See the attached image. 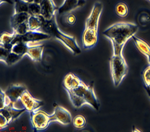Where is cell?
I'll use <instances>...</instances> for the list:
<instances>
[{"instance_id":"6da1fadb","label":"cell","mask_w":150,"mask_h":132,"mask_svg":"<svg viewBox=\"0 0 150 132\" xmlns=\"http://www.w3.org/2000/svg\"><path fill=\"white\" fill-rule=\"evenodd\" d=\"M139 27L131 22H119L109 27L103 32L112 43L113 54H122L125 44L138 31Z\"/></svg>"},{"instance_id":"7a4b0ae2","label":"cell","mask_w":150,"mask_h":132,"mask_svg":"<svg viewBox=\"0 0 150 132\" xmlns=\"http://www.w3.org/2000/svg\"><path fill=\"white\" fill-rule=\"evenodd\" d=\"M102 10V3L96 2L86 20L85 29L82 34L83 47L85 49L93 48L98 42V26Z\"/></svg>"},{"instance_id":"3957f363","label":"cell","mask_w":150,"mask_h":132,"mask_svg":"<svg viewBox=\"0 0 150 132\" xmlns=\"http://www.w3.org/2000/svg\"><path fill=\"white\" fill-rule=\"evenodd\" d=\"M41 31L47 33L51 37L58 39L74 55H79L81 53V49L75 37L66 34L59 30L55 16L51 20L46 21Z\"/></svg>"},{"instance_id":"277c9868","label":"cell","mask_w":150,"mask_h":132,"mask_svg":"<svg viewBox=\"0 0 150 132\" xmlns=\"http://www.w3.org/2000/svg\"><path fill=\"white\" fill-rule=\"evenodd\" d=\"M114 85L117 87L128 73V66L123 54H113L110 61Z\"/></svg>"},{"instance_id":"5b68a950","label":"cell","mask_w":150,"mask_h":132,"mask_svg":"<svg viewBox=\"0 0 150 132\" xmlns=\"http://www.w3.org/2000/svg\"><path fill=\"white\" fill-rule=\"evenodd\" d=\"M31 120L33 127L37 131L45 130L51 122L57 121L54 113L49 115L45 111L38 110L31 112Z\"/></svg>"},{"instance_id":"8992f818","label":"cell","mask_w":150,"mask_h":132,"mask_svg":"<svg viewBox=\"0 0 150 132\" xmlns=\"http://www.w3.org/2000/svg\"><path fill=\"white\" fill-rule=\"evenodd\" d=\"M51 36L47 33L41 31H29L25 34L23 36H19L16 34L12 45H13L16 43L23 42L27 44L38 42L42 41L47 40L51 38Z\"/></svg>"},{"instance_id":"52a82bcc","label":"cell","mask_w":150,"mask_h":132,"mask_svg":"<svg viewBox=\"0 0 150 132\" xmlns=\"http://www.w3.org/2000/svg\"><path fill=\"white\" fill-rule=\"evenodd\" d=\"M88 88V86L82 81L81 84L73 90H66L69 94L70 100L75 107L80 108L86 104L83 96Z\"/></svg>"},{"instance_id":"ba28073f","label":"cell","mask_w":150,"mask_h":132,"mask_svg":"<svg viewBox=\"0 0 150 132\" xmlns=\"http://www.w3.org/2000/svg\"><path fill=\"white\" fill-rule=\"evenodd\" d=\"M20 100L26 111L30 112L37 110L44 104L43 101L38 100L33 97L27 90L22 94Z\"/></svg>"},{"instance_id":"9c48e42d","label":"cell","mask_w":150,"mask_h":132,"mask_svg":"<svg viewBox=\"0 0 150 132\" xmlns=\"http://www.w3.org/2000/svg\"><path fill=\"white\" fill-rule=\"evenodd\" d=\"M40 5L41 8V15L43 16L46 21L51 20L55 16L57 7L53 0H42Z\"/></svg>"},{"instance_id":"30bf717a","label":"cell","mask_w":150,"mask_h":132,"mask_svg":"<svg viewBox=\"0 0 150 132\" xmlns=\"http://www.w3.org/2000/svg\"><path fill=\"white\" fill-rule=\"evenodd\" d=\"M26 90V87L24 85H11L6 91L5 93L11 102L15 103L20 98L22 94Z\"/></svg>"},{"instance_id":"8fae6325","label":"cell","mask_w":150,"mask_h":132,"mask_svg":"<svg viewBox=\"0 0 150 132\" xmlns=\"http://www.w3.org/2000/svg\"><path fill=\"white\" fill-rule=\"evenodd\" d=\"M85 3V0H64L63 5L59 8V13H70L76 8L83 5Z\"/></svg>"},{"instance_id":"7c38bea8","label":"cell","mask_w":150,"mask_h":132,"mask_svg":"<svg viewBox=\"0 0 150 132\" xmlns=\"http://www.w3.org/2000/svg\"><path fill=\"white\" fill-rule=\"evenodd\" d=\"M54 113L56 118L57 121L64 125L70 124L72 122V117L70 112L61 106H57Z\"/></svg>"},{"instance_id":"4fadbf2b","label":"cell","mask_w":150,"mask_h":132,"mask_svg":"<svg viewBox=\"0 0 150 132\" xmlns=\"http://www.w3.org/2000/svg\"><path fill=\"white\" fill-rule=\"evenodd\" d=\"M83 98L86 104L91 106L96 111L99 110L100 104L96 96L95 95L93 84L88 86V88L86 91Z\"/></svg>"},{"instance_id":"5bb4252c","label":"cell","mask_w":150,"mask_h":132,"mask_svg":"<svg viewBox=\"0 0 150 132\" xmlns=\"http://www.w3.org/2000/svg\"><path fill=\"white\" fill-rule=\"evenodd\" d=\"M82 81L73 73H69L66 75L63 81V86L66 90H73L79 86Z\"/></svg>"},{"instance_id":"9a60e30c","label":"cell","mask_w":150,"mask_h":132,"mask_svg":"<svg viewBox=\"0 0 150 132\" xmlns=\"http://www.w3.org/2000/svg\"><path fill=\"white\" fill-rule=\"evenodd\" d=\"M46 21L41 15L30 16L28 20L30 31H41Z\"/></svg>"},{"instance_id":"2e32d148","label":"cell","mask_w":150,"mask_h":132,"mask_svg":"<svg viewBox=\"0 0 150 132\" xmlns=\"http://www.w3.org/2000/svg\"><path fill=\"white\" fill-rule=\"evenodd\" d=\"M43 49V45L35 46H30L27 50V55L34 61H41L42 59Z\"/></svg>"},{"instance_id":"e0dca14e","label":"cell","mask_w":150,"mask_h":132,"mask_svg":"<svg viewBox=\"0 0 150 132\" xmlns=\"http://www.w3.org/2000/svg\"><path fill=\"white\" fill-rule=\"evenodd\" d=\"M133 42L135 46L141 53L146 56L148 61L150 64V47L143 40L139 39V38L133 36L132 37Z\"/></svg>"},{"instance_id":"ac0fdd59","label":"cell","mask_w":150,"mask_h":132,"mask_svg":"<svg viewBox=\"0 0 150 132\" xmlns=\"http://www.w3.org/2000/svg\"><path fill=\"white\" fill-rule=\"evenodd\" d=\"M30 16L31 15L28 12L15 13L11 17L10 21L11 28L13 31L15 30L17 27L20 24L27 21Z\"/></svg>"},{"instance_id":"d6986e66","label":"cell","mask_w":150,"mask_h":132,"mask_svg":"<svg viewBox=\"0 0 150 132\" xmlns=\"http://www.w3.org/2000/svg\"><path fill=\"white\" fill-rule=\"evenodd\" d=\"M16 34L13 32L12 34H9L7 32H4L1 35L0 44L1 47L8 50H11L13 46L12 42L16 37Z\"/></svg>"},{"instance_id":"ffe728a7","label":"cell","mask_w":150,"mask_h":132,"mask_svg":"<svg viewBox=\"0 0 150 132\" xmlns=\"http://www.w3.org/2000/svg\"><path fill=\"white\" fill-rule=\"evenodd\" d=\"M28 47V44L23 42H18L16 43V44H15L12 46L11 49V52L23 57L25 55L27 54Z\"/></svg>"},{"instance_id":"44dd1931","label":"cell","mask_w":150,"mask_h":132,"mask_svg":"<svg viewBox=\"0 0 150 132\" xmlns=\"http://www.w3.org/2000/svg\"><path fill=\"white\" fill-rule=\"evenodd\" d=\"M15 13L29 12V3L25 0H15Z\"/></svg>"},{"instance_id":"7402d4cb","label":"cell","mask_w":150,"mask_h":132,"mask_svg":"<svg viewBox=\"0 0 150 132\" xmlns=\"http://www.w3.org/2000/svg\"><path fill=\"white\" fill-rule=\"evenodd\" d=\"M115 12L117 16L121 18H125L129 14V8L125 2H120L116 5Z\"/></svg>"},{"instance_id":"603a6c76","label":"cell","mask_w":150,"mask_h":132,"mask_svg":"<svg viewBox=\"0 0 150 132\" xmlns=\"http://www.w3.org/2000/svg\"><path fill=\"white\" fill-rule=\"evenodd\" d=\"M13 103H14L12 102L9 106L6 107V108L10 113L11 117L12 118V121L16 120V119L20 116L23 112L26 111V110L25 108L23 109H17L13 106Z\"/></svg>"},{"instance_id":"cb8c5ba5","label":"cell","mask_w":150,"mask_h":132,"mask_svg":"<svg viewBox=\"0 0 150 132\" xmlns=\"http://www.w3.org/2000/svg\"><path fill=\"white\" fill-rule=\"evenodd\" d=\"M23 56L16 54L15 53L11 52L8 54L7 57L4 60V62L8 66H11L18 61H19L22 58Z\"/></svg>"},{"instance_id":"d4e9b609","label":"cell","mask_w":150,"mask_h":132,"mask_svg":"<svg viewBox=\"0 0 150 132\" xmlns=\"http://www.w3.org/2000/svg\"><path fill=\"white\" fill-rule=\"evenodd\" d=\"M86 120L85 117L77 115L73 119V125L77 129H82L86 126Z\"/></svg>"},{"instance_id":"484cf974","label":"cell","mask_w":150,"mask_h":132,"mask_svg":"<svg viewBox=\"0 0 150 132\" xmlns=\"http://www.w3.org/2000/svg\"><path fill=\"white\" fill-rule=\"evenodd\" d=\"M41 8L40 4L35 2L29 3V14L31 16H40L41 15Z\"/></svg>"},{"instance_id":"4316f807","label":"cell","mask_w":150,"mask_h":132,"mask_svg":"<svg viewBox=\"0 0 150 132\" xmlns=\"http://www.w3.org/2000/svg\"><path fill=\"white\" fill-rule=\"evenodd\" d=\"M30 31L29 26H28V21L21 24H20L17 27L16 29L13 30V32L16 34L17 35L19 36H23L27 32Z\"/></svg>"},{"instance_id":"83f0119b","label":"cell","mask_w":150,"mask_h":132,"mask_svg":"<svg viewBox=\"0 0 150 132\" xmlns=\"http://www.w3.org/2000/svg\"><path fill=\"white\" fill-rule=\"evenodd\" d=\"M0 101H1V108L0 109L4 108L6 107L9 106L12 102L8 97L6 95L5 92H4L2 89L0 90Z\"/></svg>"},{"instance_id":"f1b7e54d","label":"cell","mask_w":150,"mask_h":132,"mask_svg":"<svg viewBox=\"0 0 150 132\" xmlns=\"http://www.w3.org/2000/svg\"><path fill=\"white\" fill-rule=\"evenodd\" d=\"M142 78L145 86L150 87V65L144 70L142 74Z\"/></svg>"},{"instance_id":"f546056e","label":"cell","mask_w":150,"mask_h":132,"mask_svg":"<svg viewBox=\"0 0 150 132\" xmlns=\"http://www.w3.org/2000/svg\"><path fill=\"white\" fill-rule=\"evenodd\" d=\"M0 114L3 115L5 117L10 123L12 122H13L10 112L6 107L4 108H2V109H0Z\"/></svg>"},{"instance_id":"4dcf8cb0","label":"cell","mask_w":150,"mask_h":132,"mask_svg":"<svg viewBox=\"0 0 150 132\" xmlns=\"http://www.w3.org/2000/svg\"><path fill=\"white\" fill-rule=\"evenodd\" d=\"M76 17L72 13H70L66 17V22L70 26H73L76 23Z\"/></svg>"},{"instance_id":"1f68e13d","label":"cell","mask_w":150,"mask_h":132,"mask_svg":"<svg viewBox=\"0 0 150 132\" xmlns=\"http://www.w3.org/2000/svg\"><path fill=\"white\" fill-rule=\"evenodd\" d=\"M0 123H1V126H0L1 129L5 128L10 124V123L8 122L5 117L4 116L2 115H0Z\"/></svg>"},{"instance_id":"d6a6232c","label":"cell","mask_w":150,"mask_h":132,"mask_svg":"<svg viewBox=\"0 0 150 132\" xmlns=\"http://www.w3.org/2000/svg\"><path fill=\"white\" fill-rule=\"evenodd\" d=\"M3 2H7L10 5H12L13 4V2L12 0H1L0 1V3L1 4H2Z\"/></svg>"},{"instance_id":"836d02e7","label":"cell","mask_w":150,"mask_h":132,"mask_svg":"<svg viewBox=\"0 0 150 132\" xmlns=\"http://www.w3.org/2000/svg\"><path fill=\"white\" fill-rule=\"evenodd\" d=\"M145 89L146 90L148 95L150 97V87H148L147 86H145Z\"/></svg>"},{"instance_id":"e575fe53","label":"cell","mask_w":150,"mask_h":132,"mask_svg":"<svg viewBox=\"0 0 150 132\" xmlns=\"http://www.w3.org/2000/svg\"><path fill=\"white\" fill-rule=\"evenodd\" d=\"M25 1H26L28 3H32V2H34L35 0H25Z\"/></svg>"}]
</instances>
